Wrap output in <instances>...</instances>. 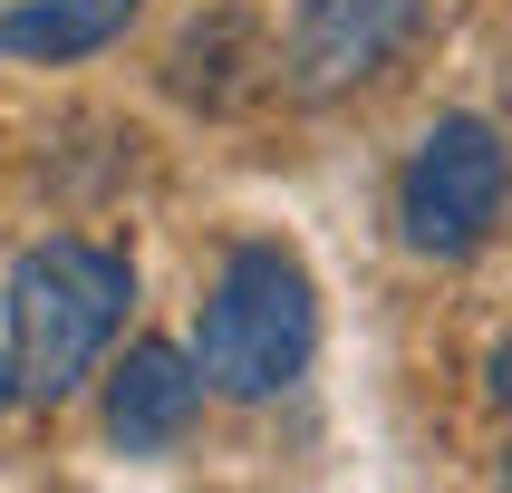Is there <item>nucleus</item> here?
Wrapping results in <instances>:
<instances>
[{
  "label": "nucleus",
  "instance_id": "obj_1",
  "mask_svg": "<svg viewBox=\"0 0 512 493\" xmlns=\"http://www.w3.org/2000/svg\"><path fill=\"white\" fill-rule=\"evenodd\" d=\"M126 300H136L126 252L78 242V232L29 242V252L10 261V290H0L20 397H39V406H68V397H78L87 377H97V358H107V339L126 329Z\"/></svg>",
  "mask_w": 512,
  "mask_h": 493
},
{
  "label": "nucleus",
  "instance_id": "obj_2",
  "mask_svg": "<svg viewBox=\"0 0 512 493\" xmlns=\"http://www.w3.org/2000/svg\"><path fill=\"white\" fill-rule=\"evenodd\" d=\"M310 358H319V290L300 271V252H281V242L223 252V271H213V290H203V310H194L203 387L261 406V397H281V387H300Z\"/></svg>",
  "mask_w": 512,
  "mask_h": 493
},
{
  "label": "nucleus",
  "instance_id": "obj_3",
  "mask_svg": "<svg viewBox=\"0 0 512 493\" xmlns=\"http://www.w3.org/2000/svg\"><path fill=\"white\" fill-rule=\"evenodd\" d=\"M503 203H512V145L493 136L484 116H435L426 136H416V155H406V174H397L406 252H426V261L484 252V232L503 223Z\"/></svg>",
  "mask_w": 512,
  "mask_h": 493
},
{
  "label": "nucleus",
  "instance_id": "obj_4",
  "mask_svg": "<svg viewBox=\"0 0 512 493\" xmlns=\"http://www.w3.org/2000/svg\"><path fill=\"white\" fill-rule=\"evenodd\" d=\"M435 0H300L290 20V87L300 97H348L377 68H397V49L426 29Z\"/></svg>",
  "mask_w": 512,
  "mask_h": 493
},
{
  "label": "nucleus",
  "instance_id": "obj_5",
  "mask_svg": "<svg viewBox=\"0 0 512 493\" xmlns=\"http://www.w3.org/2000/svg\"><path fill=\"white\" fill-rule=\"evenodd\" d=\"M203 397H213V387H203L194 348L136 339V348L107 368V445H116V455H174V445L194 435Z\"/></svg>",
  "mask_w": 512,
  "mask_h": 493
},
{
  "label": "nucleus",
  "instance_id": "obj_6",
  "mask_svg": "<svg viewBox=\"0 0 512 493\" xmlns=\"http://www.w3.org/2000/svg\"><path fill=\"white\" fill-rule=\"evenodd\" d=\"M145 0H10L0 10V58H29V68H68V58H97L126 39Z\"/></svg>",
  "mask_w": 512,
  "mask_h": 493
},
{
  "label": "nucleus",
  "instance_id": "obj_7",
  "mask_svg": "<svg viewBox=\"0 0 512 493\" xmlns=\"http://www.w3.org/2000/svg\"><path fill=\"white\" fill-rule=\"evenodd\" d=\"M242 68H261L252 58V20H194L184 39H174V97H194V107H232L242 97Z\"/></svg>",
  "mask_w": 512,
  "mask_h": 493
},
{
  "label": "nucleus",
  "instance_id": "obj_8",
  "mask_svg": "<svg viewBox=\"0 0 512 493\" xmlns=\"http://www.w3.org/2000/svg\"><path fill=\"white\" fill-rule=\"evenodd\" d=\"M484 377H493V397L512 406V329H503V339H493V368H484Z\"/></svg>",
  "mask_w": 512,
  "mask_h": 493
},
{
  "label": "nucleus",
  "instance_id": "obj_9",
  "mask_svg": "<svg viewBox=\"0 0 512 493\" xmlns=\"http://www.w3.org/2000/svg\"><path fill=\"white\" fill-rule=\"evenodd\" d=\"M10 397H20V377H10V358H0V416H10Z\"/></svg>",
  "mask_w": 512,
  "mask_h": 493
},
{
  "label": "nucleus",
  "instance_id": "obj_10",
  "mask_svg": "<svg viewBox=\"0 0 512 493\" xmlns=\"http://www.w3.org/2000/svg\"><path fill=\"white\" fill-rule=\"evenodd\" d=\"M503 484H512V455H503Z\"/></svg>",
  "mask_w": 512,
  "mask_h": 493
}]
</instances>
